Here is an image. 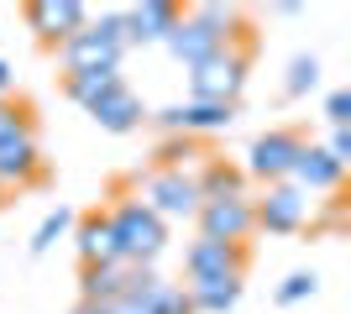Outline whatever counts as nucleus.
Segmentation results:
<instances>
[{
  "label": "nucleus",
  "instance_id": "nucleus-1",
  "mask_svg": "<svg viewBox=\"0 0 351 314\" xmlns=\"http://www.w3.org/2000/svg\"><path fill=\"white\" fill-rule=\"evenodd\" d=\"M110 236H116V252H121L126 267L152 262V257L162 252V220L142 205V199H126V205L110 215Z\"/></svg>",
  "mask_w": 351,
  "mask_h": 314
},
{
  "label": "nucleus",
  "instance_id": "nucleus-2",
  "mask_svg": "<svg viewBox=\"0 0 351 314\" xmlns=\"http://www.w3.org/2000/svg\"><path fill=\"white\" fill-rule=\"evenodd\" d=\"M226 27H231V11L205 5V11H194V16H178V27L168 31V47L184 63H205L215 53H226Z\"/></svg>",
  "mask_w": 351,
  "mask_h": 314
},
{
  "label": "nucleus",
  "instance_id": "nucleus-3",
  "mask_svg": "<svg viewBox=\"0 0 351 314\" xmlns=\"http://www.w3.org/2000/svg\"><path fill=\"white\" fill-rule=\"evenodd\" d=\"M121 47H126V27L121 16H105L100 27H84L63 42V58H69V74H89V68H116Z\"/></svg>",
  "mask_w": 351,
  "mask_h": 314
},
{
  "label": "nucleus",
  "instance_id": "nucleus-4",
  "mask_svg": "<svg viewBox=\"0 0 351 314\" xmlns=\"http://www.w3.org/2000/svg\"><path fill=\"white\" fill-rule=\"evenodd\" d=\"M241 79H247V58L241 53H215V58L205 63H194V100H205V105H231V94L241 90Z\"/></svg>",
  "mask_w": 351,
  "mask_h": 314
},
{
  "label": "nucleus",
  "instance_id": "nucleus-5",
  "mask_svg": "<svg viewBox=\"0 0 351 314\" xmlns=\"http://www.w3.org/2000/svg\"><path fill=\"white\" fill-rule=\"evenodd\" d=\"M142 205L152 209V215H194L199 209V194H194V179H184V173H173V168H162V173H152V179L142 183Z\"/></svg>",
  "mask_w": 351,
  "mask_h": 314
},
{
  "label": "nucleus",
  "instance_id": "nucleus-6",
  "mask_svg": "<svg viewBox=\"0 0 351 314\" xmlns=\"http://www.w3.org/2000/svg\"><path fill=\"white\" fill-rule=\"evenodd\" d=\"M194 215H199V225H205L210 241H231V246L247 236L252 225H257V220H252V205L241 194H236V199H205Z\"/></svg>",
  "mask_w": 351,
  "mask_h": 314
},
{
  "label": "nucleus",
  "instance_id": "nucleus-7",
  "mask_svg": "<svg viewBox=\"0 0 351 314\" xmlns=\"http://www.w3.org/2000/svg\"><path fill=\"white\" fill-rule=\"evenodd\" d=\"M299 136L293 131H267V136H257L252 142V173L257 179H289V168H293V157H299Z\"/></svg>",
  "mask_w": 351,
  "mask_h": 314
},
{
  "label": "nucleus",
  "instance_id": "nucleus-8",
  "mask_svg": "<svg viewBox=\"0 0 351 314\" xmlns=\"http://www.w3.org/2000/svg\"><path fill=\"white\" fill-rule=\"evenodd\" d=\"M184 267H189V278H236L241 272V246L199 236L189 246V257H184Z\"/></svg>",
  "mask_w": 351,
  "mask_h": 314
},
{
  "label": "nucleus",
  "instance_id": "nucleus-9",
  "mask_svg": "<svg viewBox=\"0 0 351 314\" xmlns=\"http://www.w3.org/2000/svg\"><path fill=\"white\" fill-rule=\"evenodd\" d=\"M252 220L267 225V231H299V225H304V194H299L293 183H278L263 205L252 209Z\"/></svg>",
  "mask_w": 351,
  "mask_h": 314
},
{
  "label": "nucleus",
  "instance_id": "nucleus-10",
  "mask_svg": "<svg viewBox=\"0 0 351 314\" xmlns=\"http://www.w3.org/2000/svg\"><path fill=\"white\" fill-rule=\"evenodd\" d=\"M121 27H126V42H158V37L168 42V31L178 27V5H158V0H152V5H136Z\"/></svg>",
  "mask_w": 351,
  "mask_h": 314
},
{
  "label": "nucleus",
  "instance_id": "nucleus-11",
  "mask_svg": "<svg viewBox=\"0 0 351 314\" xmlns=\"http://www.w3.org/2000/svg\"><path fill=\"white\" fill-rule=\"evenodd\" d=\"M32 27L43 31V37H63V42H69L73 31H84V5H69V0H37V5H32Z\"/></svg>",
  "mask_w": 351,
  "mask_h": 314
},
{
  "label": "nucleus",
  "instance_id": "nucleus-12",
  "mask_svg": "<svg viewBox=\"0 0 351 314\" xmlns=\"http://www.w3.org/2000/svg\"><path fill=\"white\" fill-rule=\"evenodd\" d=\"M37 179V142L32 131H16L0 142V183H27Z\"/></svg>",
  "mask_w": 351,
  "mask_h": 314
},
{
  "label": "nucleus",
  "instance_id": "nucleus-13",
  "mask_svg": "<svg viewBox=\"0 0 351 314\" xmlns=\"http://www.w3.org/2000/svg\"><path fill=\"white\" fill-rule=\"evenodd\" d=\"M79 262H84V267L121 262L116 236H110V220H105V215H89V220H79Z\"/></svg>",
  "mask_w": 351,
  "mask_h": 314
},
{
  "label": "nucleus",
  "instance_id": "nucleus-14",
  "mask_svg": "<svg viewBox=\"0 0 351 314\" xmlns=\"http://www.w3.org/2000/svg\"><path fill=\"white\" fill-rule=\"evenodd\" d=\"M162 126H184V131H220V126H231V105H173V110H162Z\"/></svg>",
  "mask_w": 351,
  "mask_h": 314
},
{
  "label": "nucleus",
  "instance_id": "nucleus-15",
  "mask_svg": "<svg viewBox=\"0 0 351 314\" xmlns=\"http://www.w3.org/2000/svg\"><path fill=\"white\" fill-rule=\"evenodd\" d=\"M89 116L100 120L105 131H132V126H136V116H142V100H136V94L126 90V84H116V90L105 94L100 105H89Z\"/></svg>",
  "mask_w": 351,
  "mask_h": 314
},
{
  "label": "nucleus",
  "instance_id": "nucleus-16",
  "mask_svg": "<svg viewBox=\"0 0 351 314\" xmlns=\"http://www.w3.org/2000/svg\"><path fill=\"white\" fill-rule=\"evenodd\" d=\"M289 173L299 183H309V189H336V183H341V163L325 147H299V157H293Z\"/></svg>",
  "mask_w": 351,
  "mask_h": 314
},
{
  "label": "nucleus",
  "instance_id": "nucleus-17",
  "mask_svg": "<svg viewBox=\"0 0 351 314\" xmlns=\"http://www.w3.org/2000/svg\"><path fill=\"white\" fill-rule=\"evenodd\" d=\"M126 278H132V267L126 262H105V267H84V304H105V299H121L126 293Z\"/></svg>",
  "mask_w": 351,
  "mask_h": 314
},
{
  "label": "nucleus",
  "instance_id": "nucleus-18",
  "mask_svg": "<svg viewBox=\"0 0 351 314\" xmlns=\"http://www.w3.org/2000/svg\"><path fill=\"white\" fill-rule=\"evenodd\" d=\"M184 293H189V309H210V314H220V309H231V304H236L241 283H236V278H194Z\"/></svg>",
  "mask_w": 351,
  "mask_h": 314
},
{
  "label": "nucleus",
  "instance_id": "nucleus-19",
  "mask_svg": "<svg viewBox=\"0 0 351 314\" xmlns=\"http://www.w3.org/2000/svg\"><path fill=\"white\" fill-rule=\"evenodd\" d=\"M116 84H121L116 68H89V74H69V94L84 105V110H89V105H100L105 94L116 90Z\"/></svg>",
  "mask_w": 351,
  "mask_h": 314
},
{
  "label": "nucleus",
  "instance_id": "nucleus-20",
  "mask_svg": "<svg viewBox=\"0 0 351 314\" xmlns=\"http://www.w3.org/2000/svg\"><path fill=\"white\" fill-rule=\"evenodd\" d=\"M147 314H194L189 309V293H184V288L178 283H152V293H147Z\"/></svg>",
  "mask_w": 351,
  "mask_h": 314
},
{
  "label": "nucleus",
  "instance_id": "nucleus-21",
  "mask_svg": "<svg viewBox=\"0 0 351 314\" xmlns=\"http://www.w3.org/2000/svg\"><path fill=\"white\" fill-rule=\"evenodd\" d=\"M63 231H69V215L58 209V215H47V220L37 225V241H32V246H37V252H47V246H53V241H58Z\"/></svg>",
  "mask_w": 351,
  "mask_h": 314
},
{
  "label": "nucleus",
  "instance_id": "nucleus-22",
  "mask_svg": "<svg viewBox=\"0 0 351 314\" xmlns=\"http://www.w3.org/2000/svg\"><path fill=\"white\" fill-rule=\"evenodd\" d=\"M16 131H27V116H21V105L0 100V142H5V136H16Z\"/></svg>",
  "mask_w": 351,
  "mask_h": 314
},
{
  "label": "nucleus",
  "instance_id": "nucleus-23",
  "mask_svg": "<svg viewBox=\"0 0 351 314\" xmlns=\"http://www.w3.org/2000/svg\"><path fill=\"white\" fill-rule=\"evenodd\" d=\"M315 79H320V68H315V58H299L293 63V74H289V90H315Z\"/></svg>",
  "mask_w": 351,
  "mask_h": 314
},
{
  "label": "nucleus",
  "instance_id": "nucleus-24",
  "mask_svg": "<svg viewBox=\"0 0 351 314\" xmlns=\"http://www.w3.org/2000/svg\"><path fill=\"white\" fill-rule=\"evenodd\" d=\"M304 293H315V278H309V272H293L289 283H283V293H278V299H283V304H299Z\"/></svg>",
  "mask_w": 351,
  "mask_h": 314
},
{
  "label": "nucleus",
  "instance_id": "nucleus-25",
  "mask_svg": "<svg viewBox=\"0 0 351 314\" xmlns=\"http://www.w3.org/2000/svg\"><path fill=\"white\" fill-rule=\"evenodd\" d=\"M346 110H351V94H346V90H336L330 100H325V116H330V126H336V131L346 126Z\"/></svg>",
  "mask_w": 351,
  "mask_h": 314
},
{
  "label": "nucleus",
  "instance_id": "nucleus-26",
  "mask_svg": "<svg viewBox=\"0 0 351 314\" xmlns=\"http://www.w3.org/2000/svg\"><path fill=\"white\" fill-rule=\"evenodd\" d=\"M5 90H11V68L0 63V100H5Z\"/></svg>",
  "mask_w": 351,
  "mask_h": 314
}]
</instances>
